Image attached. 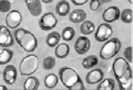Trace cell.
Returning <instances> with one entry per match:
<instances>
[{"label":"cell","mask_w":133,"mask_h":90,"mask_svg":"<svg viewBox=\"0 0 133 90\" xmlns=\"http://www.w3.org/2000/svg\"><path fill=\"white\" fill-rule=\"evenodd\" d=\"M121 11L117 6H110L104 10L102 13V19L107 23H112L118 20L120 17Z\"/></svg>","instance_id":"cell-10"},{"label":"cell","mask_w":133,"mask_h":90,"mask_svg":"<svg viewBox=\"0 0 133 90\" xmlns=\"http://www.w3.org/2000/svg\"><path fill=\"white\" fill-rule=\"evenodd\" d=\"M40 85V82L37 77L31 76L28 78L24 84L23 88L25 90H37Z\"/></svg>","instance_id":"cell-19"},{"label":"cell","mask_w":133,"mask_h":90,"mask_svg":"<svg viewBox=\"0 0 133 90\" xmlns=\"http://www.w3.org/2000/svg\"><path fill=\"white\" fill-rule=\"evenodd\" d=\"M57 22L58 20L53 13L47 12L41 17L38 23L41 29L47 32L54 29Z\"/></svg>","instance_id":"cell-6"},{"label":"cell","mask_w":133,"mask_h":90,"mask_svg":"<svg viewBox=\"0 0 133 90\" xmlns=\"http://www.w3.org/2000/svg\"><path fill=\"white\" fill-rule=\"evenodd\" d=\"M84 89L85 87L84 83L82 79H80L78 82H77L75 84L73 85L70 90H82Z\"/></svg>","instance_id":"cell-31"},{"label":"cell","mask_w":133,"mask_h":90,"mask_svg":"<svg viewBox=\"0 0 133 90\" xmlns=\"http://www.w3.org/2000/svg\"><path fill=\"white\" fill-rule=\"evenodd\" d=\"M58 76L62 84L69 89H70L73 85L82 79L78 72L69 67L60 68L58 72Z\"/></svg>","instance_id":"cell-5"},{"label":"cell","mask_w":133,"mask_h":90,"mask_svg":"<svg viewBox=\"0 0 133 90\" xmlns=\"http://www.w3.org/2000/svg\"><path fill=\"white\" fill-rule=\"evenodd\" d=\"M95 25L90 20L84 21L80 27V32L84 35L92 34L95 30Z\"/></svg>","instance_id":"cell-20"},{"label":"cell","mask_w":133,"mask_h":90,"mask_svg":"<svg viewBox=\"0 0 133 90\" xmlns=\"http://www.w3.org/2000/svg\"><path fill=\"white\" fill-rule=\"evenodd\" d=\"M14 35L17 43L27 52H32L37 49V39L29 31L20 28L15 31Z\"/></svg>","instance_id":"cell-2"},{"label":"cell","mask_w":133,"mask_h":90,"mask_svg":"<svg viewBox=\"0 0 133 90\" xmlns=\"http://www.w3.org/2000/svg\"><path fill=\"white\" fill-rule=\"evenodd\" d=\"M124 56L125 59L129 63L132 62V47L129 46L126 48L124 51Z\"/></svg>","instance_id":"cell-29"},{"label":"cell","mask_w":133,"mask_h":90,"mask_svg":"<svg viewBox=\"0 0 133 90\" xmlns=\"http://www.w3.org/2000/svg\"><path fill=\"white\" fill-rule=\"evenodd\" d=\"M121 19L125 24H131L132 21V9H126L122 10L120 14Z\"/></svg>","instance_id":"cell-26"},{"label":"cell","mask_w":133,"mask_h":90,"mask_svg":"<svg viewBox=\"0 0 133 90\" xmlns=\"http://www.w3.org/2000/svg\"><path fill=\"white\" fill-rule=\"evenodd\" d=\"M121 46V41L118 38H111L101 48L99 51L101 58L104 60L112 58L120 51Z\"/></svg>","instance_id":"cell-3"},{"label":"cell","mask_w":133,"mask_h":90,"mask_svg":"<svg viewBox=\"0 0 133 90\" xmlns=\"http://www.w3.org/2000/svg\"><path fill=\"white\" fill-rule=\"evenodd\" d=\"M17 76V69L14 65H7L3 70V79L6 84L11 85L14 84L16 80Z\"/></svg>","instance_id":"cell-12"},{"label":"cell","mask_w":133,"mask_h":90,"mask_svg":"<svg viewBox=\"0 0 133 90\" xmlns=\"http://www.w3.org/2000/svg\"><path fill=\"white\" fill-rule=\"evenodd\" d=\"M73 4L76 6H82L88 1V0H71Z\"/></svg>","instance_id":"cell-32"},{"label":"cell","mask_w":133,"mask_h":90,"mask_svg":"<svg viewBox=\"0 0 133 90\" xmlns=\"http://www.w3.org/2000/svg\"><path fill=\"white\" fill-rule=\"evenodd\" d=\"M61 40V35L57 32H51L47 35L45 43L50 48H54L58 44Z\"/></svg>","instance_id":"cell-18"},{"label":"cell","mask_w":133,"mask_h":90,"mask_svg":"<svg viewBox=\"0 0 133 90\" xmlns=\"http://www.w3.org/2000/svg\"><path fill=\"white\" fill-rule=\"evenodd\" d=\"M70 9V5L69 2L66 0H61L56 6L55 11L59 16L65 17L69 14Z\"/></svg>","instance_id":"cell-16"},{"label":"cell","mask_w":133,"mask_h":90,"mask_svg":"<svg viewBox=\"0 0 133 90\" xmlns=\"http://www.w3.org/2000/svg\"><path fill=\"white\" fill-rule=\"evenodd\" d=\"M101 5L102 4H105V3H110L111 2L112 0H100Z\"/></svg>","instance_id":"cell-33"},{"label":"cell","mask_w":133,"mask_h":90,"mask_svg":"<svg viewBox=\"0 0 133 90\" xmlns=\"http://www.w3.org/2000/svg\"><path fill=\"white\" fill-rule=\"evenodd\" d=\"M56 65V59L52 56H48L45 58L43 63V68L45 70H50L53 69Z\"/></svg>","instance_id":"cell-27"},{"label":"cell","mask_w":133,"mask_h":90,"mask_svg":"<svg viewBox=\"0 0 133 90\" xmlns=\"http://www.w3.org/2000/svg\"><path fill=\"white\" fill-rule=\"evenodd\" d=\"M115 87V81L111 78H107L100 82L97 89L100 90H113Z\"/></svg>","instance_id":"cell-24"},{"label":"cell","mask_w":133,"mask_h":90,"mask_svg":"<svg viewBox=\"0 0 133 90\" xmlns=\"http://www.w3.org/2000/svg\"><path fill=\"white\" fill-rule=\"evenodd\" d=\"M11 8V3L9 0H0V12L8 13Z\"/></svg>","instance_id":"cell-28"},{"label":"cell","mask_w":133,"mask_h":90,"mask_svg":"<svg viewBox=\"0 0 133 90\" xmlns=\"http://www.w3.org/2000/svg\"><path fill=\"white\" fill-rule=\"evenodd\" d=\"M91 47L90 40L86 36H82L78 38L74 44V49L79 55H83L89 50Z\"/></svg>","instance_id":"cell-11"},{"label":"cell","mask_w":133,"mask_h":90,"mask_svg":"<svg viewBox=\"0 0 133 90\" xmlns=\"http://www.w3.org/2000/svg\"><path fill=\"white\" fill-rule=\"evenodd\" d=\"M22 20V15L19 11L12 10L7 14L5 21L7 26L9 28L15 29L20 26Z\"/></svg>","instance_id":"cell-8"},{"label":"cell","mask_w":133,"mask_h":90,"mask_svg":"<svg viewBox=\"0 0 133 90\" xmlns=\"http://www.w3.org/2000/svg\"><path fill=\"white\" fill-rule=\"evenodd\" d=\"M75 36V31L72 27L67 26L63 29L62 38L66 41H70L73 40Z\"/></svg>","instance_id":"cell-25"},{"label":"cell","mask_w":133,"mask_h":90,"mask_svg":"<svg viewBox=\"0 0 133 90\" xmlns=\"http://www.w3.org/2000/svg\"><path fill=\"white\" fill-rule=\"evenodd\" d=\"M101 6L100 0H91L90 2V9L92 11H97Z\"/></svg>","instance_id":"cell-30"},{"label":"cell","mask_w":133,"mask_h":90,"mask_svg":"<svg viewBox=\"0 0 133 90\" xmlns=\"http://www.w3.org/2000/svg\"><path fill=\"white\" fill-rule=\"evenodd\" d=\"M112 70L119 88L131 90L132 87V73L129 62L122 57H118L114 62Z\"/></svg>","instance_id":"cell-1"},{"label":"cell","mask_w":133,"mask_h":90,"mask_svg":"<svg viewBox=\"0 0 133 90\" xmlns=\"http://www.w3.org/2000/svg\"><path fill=\"white\" fill-rule=\"evenodd\" d=\"M58 82V78L55 74L50 73L45 76L44 84L45 87L49 89L55 88Z\"/></svg>","instance_id":"cell-23"},{"label":"cell","mask_w":133,"mask_h":90,"mask_svg":"<svg viewBox=\"0 0 133 90\" xmlns=\"http://www.w3.org/2000/svg\"><path fill=\"white\" fill-rule=\"evenodd\" d=\"M13 56V51L5 48L0 51V65H5L9 63Z\"/></svg>","instance_id":"cell-22"},{"label":"cell","mask_w":133,"mask_h":90,"mask_svg":"<svg viewBox=\"0 0 133 90\" xmlns=\"http://www.w3.org/2000/svg\"><path fill=\"white\" fill-rule=\"evenodd\" d=\"M0 75H1V71H0Z\"/></svg>","instance_id":"cell-37"},{"label":"cell","mask_w":133,"mask_h":90,"mask_svg":"<svg viewBox=\"0 0 133 90\" xmlns=\"http://www.w3.org/2000/svg\"><path fill=\"white\" fill-rule=\"evenodd\" d=\"M104 77V73L99 68H95L90 71L86 76V82L89 85L98 84L102 80Z\"/></svg>","instance_id":"cell-13"},{"label":"cell","mask_w":133,"mask_h":90,"mask_svg":"<svg viewBox=\"0 0 133 90\" xmlns=\"http://www.w3.org/2000/svg\"><path fill=\"white\" fill-rule=\"evenodd\" d=\"M70 50V48L68 44L66 43H61L56 46L55 54L56 57L58 58H65L69 55Z\"/></svg>","instance_id":"cell-17"},{"label":"cell","mask_w":133,"mask_h":90,"mask_svg":"<svg viewBox=\"0 0 133 90\" xmlns=\"http://www.w3.org/2000/svg\"><path fill=\"white\" fill-rule=\"evenodd\" d=\"M39 58L36 55L30 54L24 57L19 65L21 75L29 76L36 72L39 65Z\"/></svg>","instance_id":"cell-4"},{"label":"cell","mask_w":133,"mask_h":90,"mask_svg":"<svg viewBox=\"0 0 133 90\" xmlns=\"http://www.w3.org/2000/svg\"><path fill=\"white\" fill-rule=\"evenodd\" d=\"M41 1L43 3L48 4V3H52V2H54L55 0H41Z\"/></svg>","instance_id":"cell-34"},{"label":"cell","mask_w":133,"mask_h":90,"mask_svg":"<svg viewBox=\"0 0 133 90\" xmlns=\"http://www.w3.org/2000/svg\"><path fill=\"white\" fill-rule=\"evenodd\" d=\"M14 44V38L8 27L4 25H0V46L8 48Z\"/></svg>","instance_id":"cell-9"},{"label":"cell","mask_w":133,"mask_h":90,"mask_svg":"<svg viewBox=\"0 0 133 90\" xmlns=\"http://www.w3.org/2000/svg\"><path fill=\"white\" fill-rule=\"evenodd\" d=\"M98 58L94 55H90L84 58L82 62L83 67L85 70H90L98 63Z\"/></svg>","instance_id":"cell-21"},{"label":"cell","mask_w":133,"mask_h":90,"mask_svg":"<svg viewBox=\"0 0 133 90\" xmlns=\"http://www.w3.org/2000/svg\"><path fill=\"white\" fill-rule=\"evenodd\" d=\"M30 14L34 17L41 15L42 11V7L41 0H24Z\"/></svg>","instance_id":"cell-14"},{"label":"cell","mask_w":133,"mask_h":90,"mask_svg":"<svg viewBox=\"0 0 133 90\" xmlns=\"http://www.w3.org/2000/svg\"><path fill=\"white\" fill-rule=\"evenodd\" d=\"M3 89H8V88L4 85H0V90Z\"/></svg>","instance_id":"cell-35"},{"label":"cell","mask_w":133,"mask_h":90,"mask_svg":"<svg viewBox=\"0 0 133 90\" xmlns=\"http://www.w3.org/2000/svg\"><path fill=\"white\" fill-rule=\"evenodd\" d=\"M87 13L83 9H75L69 13V19L74 24L83 22L87 18Z\"/></svg>","instance_id":"cell-15"},{"label":"cell","mask_w":133,"mask_h":90,"mask_svg":"<svg viewBox=\"0 0 133 90\" xmlns=\"http://www.w3.org/2000/svg\"><path fill=\"white\" fill-rule=\"evenodd\" d=\"M128 1H129V3H130L131 4H132V3H133V0H128Z\"/></svg>","instance_id":"cell-36"},{"label":"cell","mask_w":133,"mask_h":90,"mask_svg":"<svg viewBox=\"0 0 133 90\" xmlns=\"http://www.w3.org/2000/svg\"><path fill=\"white\" fill-rule=\"evenodd\" d=\"M112 34L113 29L110 24L103 23L98 27L94 38L98 42H104L108 40Z\"/></svg>","instance_id":"cell-7"}]
</instances>
